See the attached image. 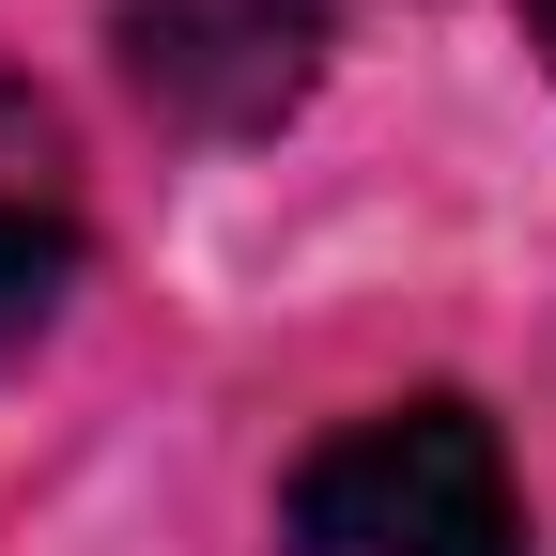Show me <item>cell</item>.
Segmentation results:
<instances>
[{"instance_id":"cell-4","label":"cell","mask_w":556,"mask_h":556,"mask_svg":"<svg viewBox=\"0 0 556 556\" xmlns=\"http://www.w3.org/2000/svg\"><path fill=\"white\" fill-rule=\"evenodd\" d=\"M510 16H526V47H541V78H556V0H510Z\"/></svg>"},{"instance_id":"cell-2","label":"cell","mask_w":556,"mask_h":556,"mask_svg":"<svg viewBox=\"0 0 556 556\" xmlns=\"http://www.w3.org/2000/svg\"><path fill=\"white\" fill-rule=\"evenodd\" d=\"M109 62L170 139H278L325 93L340 16L325 0H109Z\"/></svg>"},{"instance_id":"cell-1","label":"cell","mask_w":556,"mask_h":556,"mask_svg":"<svg viewBox=\"0 0 556 556\" xmlns=\"http://www.w3.org/2000/svg\"><path fill=\"white\" fill-rule=\"evenodd\" d=\"M278 526H294V556H526V479L464 387H417L340 417L294 464Z\"/></svg>"},{"instance_id":"cell-3","label":"cell","mask_w":556,"mask_h":556,"mask_svg":"<svg viewBox=\"0 0 556 556\" xmlns=\"http://www.w3.org/2000/svg\"><path fill=\"white\" fill-rule=\"evenodd\" d=\"M78 139H62V109L0 62V356L62 309V278H78Z\"/></svg>"}]
</instances>
